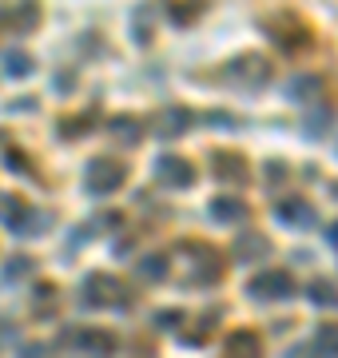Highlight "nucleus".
I'll return each instance as SVG.
<instances>
[{
    "mask_svg": "<svg viewBox=\"0 0 338 358\" xmlns=\"http://www.w3.org/2000/svg\"><path fill=\"white\" fill-rule=\"evenodd\" d=\"M267 32H271V40L274 44H283L286 52H302V48H311V40H314V32L307 24H302L299 16H271L267 20Z\"/></svg>",
    "mask_w": 338,
    "mask_h": 358,
    "instance_id": "f257e3e1",
    "label": "nucleus"
},
{
    "mask_svg": "<svg viewBox=\"0 0 338 358\" xmlns=\"http://www.w3.org/2000/svg\"><path fill=\"white\" fill-rule=\"evenodd\" d=\"M84 303H91V307H128L131 294L124 291V282L112 279V275H91V279L84 282Z\"/></svg>",
    "mask_w": 338,
    "mask_h": 358,
    "instance_id": "f03ea898",
    "label": "nucleus"
},
{
    "mask_svg": "<svg viewBox=\"0 0 338 358\" xmlns=\"http://www.w3.org/2000/svg\"><path fill=\"white\" fill-rule=\"evenodd\" d=\"M124 179H128V164H119V159H91L88 171H84V183H88L96 195L116 192Z\"/></svg>",
    "mask_w": 338,
    "mask_h": 358,
    "instance_id": "7ed1b4c3",
    "label": "nucleus"
},
{
    "mask_svg": "<svg viewBox=\"0 0 338 358\" xmlns=\"http://www.w3.org/2000/svg\"><path fill=\"white\" fill-rule=\"evenodd\" d=\"M251 299H259V303H274V299H291L295 294V279L286 275V271H263L255 279L247 282Z\"/></svg>",
    "mask_w": 338,
    "mask_h": 358,
    "instance_id": "20e7f679",
    "label": "nucleus"
},
{
    "mask_svg": "<svg viewBox=\"0 0 338 358\" xmlns=\"http://www.w3.org/2000/svg\"><path fill=\"white\" fill-rule=\"evenodd\" d=\"M227 76L239 80L243 88H263L267 80H271V64L263 60V56H239V60H231V68H227Z\"/></svg>",
    "mask_w": 338,
    "mask_h": 358,
    "instance_id": "39448f33",
    "label": "nucleus"
},
{
    "mask_svg": "<svg viewBox=\"0 0 338 358\" xmlns=\"http://www.w3.org/2000/svg\"><path fill=\"white\" fill-rule=\"evenodd\" d=\"M156 179L168 187H187V183H196V167L179 155H163V159H156Z\"/></svg>",
    "mask_w": 338,
    "mask_h": 358,
    "instance_id": "423d86ee",
    "label": "nucleus"
},
{
    "mask_svg": "<svg viewBox=\"0 0 338 358\" xmlns=\"http://www.w3.org/2000/svg\"><path fill=\"white\" fill-rule=\"evenodd\" d=\"M274 219H283L286 227H299V231H307V227H314V207L307 203V199H299V195H291V199H283V203H274Z\"/></svg>",
    "mask_w": 338,
    "mask_h": 358,
    "instance_id": "0eeeda50",
    "label": "nucleus"
},
{
    "mask_svg": "<svg viewBox=\"0 0 338 358\" xmlns=\"http://www.w3.org/2000/svg\"><path fill=\"white\" fill-rule=\"evenodd\" d=\"M0 223L16 235H24L28 231V203L20 195H0Z\"/></svg>",
    "mask_w": 338,
    "mask_h": 358,
    "instance_id": "6e6552de",
    "label": "nucleus"
},
{
    "mask_svg": "<svg viewBox=\"0 0 338 358\" xmlns=\"http://www.w3.org/2000/svg\"><path fill=\"white\" fill-rule=\"evenodd\" d=\"M235 255H239V263L267 259V255H271V239H267V235H259V231H243V235L235 239Z\"/></svg>",
    "mask_w": 338,
    "mask_h": 358,
    "instance_id": "1a4fd4ad",
    "label": "nucleus"
},
{
    "mask_svg": "<svg viewBox=\"0 0 338 358\" xmlns=\"http://www.w3.org/2000/svg\"><path fill=\"white\" fill-rule=\"evenodd\" d=\"M215 176L227 179V183H243L251 176V167L239 152H215Z\"/></svg>",
    "mask_w": 338,
    "mask_h": 358,
    "instance_id": "9d476101",
    "label": "nucleus"
},
{
    "mask_svg": "<svg viewBox=\"0 0 338 358\" xmlns=\"http://www.w3.org/2000/svg\"><path fill=\"white\" fill-rule=\"evenodd\" d=\"M0 20L4 24H13V28H36V20H40V8H36V0H16V4H8L4 13H0Z\"/></svg>",
    "mask_w": 338,
    "mask_h": 358,
    "instance_id": "9b49d317",
    "label": "nucleus"
},
{
    "mask_svg": "<svg viewBox=\"0 0 338 358\" xmlns=\"http://www.w3.org/2000/svg\"><path fill=\"white\" fill-rule=\"evenodd\" d=\"M211 219H219V223H243V219H247V207H243V199L219 195V199L211 203Z\"/></svg>",
    "mask_w": 338,
    "mask_h": 358,
    "instance_id": "f8f14e48",
    "label": "nucleus"
},
{
    "mask_svg": "<svg viewBox=\"0 0 338 358\" xmlns=\"http://www.w3.org/2000/svg\"><path fill=\"white\" fill-rule=\"evenodd\" d=\"M187 124H191V115L179 112V108H168V112L156 120V136H179V131H187Z\"/></svg>",
    "mask_w": 338,
    "mask_h": 358,
    "instance_id": "ddd939ff",
    "label": "nucleus"
},
{
    "mask_svg": "<svg viewBox=\"0 0 338 358\" xmlns=\"http://www.w3.org/2000/svg\"><path fill=\"white\" fill-rule=\"evenodd\" d=\"M223 346H227V355H259L263 350L259 334H251V331H231Z\"/></svg>",
    "mask_w": 338,
    "mask_h": 358,
    "instance_id": "4468645a",
    "label": "nucleus"
},
{
    "mask_svg": "<svg viewBox=\"0 0 338 358\" xmlns=\"http://www.w3.org/2000/svg\"><path fill=\"white\" fill-rule=\"evenodd\" d=\"M76 343L84 346V350H96V355H112V350H116V338L108 331H84V334H76Z\"/></svg>",
    "mask_w": 338,
    "mask_h": 358,
    "instance_id": "2eb2a0df",
    "label": "nucleus"
},
{
    "mask_svg": "<svg viewBox=\"0 0 338 358\" xmlns=\"http://www.w3.org/2000/svg\"><path fill=\"white\" fill-rule=\"evenodd\" d=\"M314 350L318 355H338V322H326L314 331Z\"/></svg>",
    "mask_w": 338,
    "mask_h": 358,
    "instance_id": "dca6fc26",
    "label": "nucleus"
},
{
    "mask_svg": "<svg viewBox=\"0 0 338 358\" xmlns=\"http://www.w3.org/2000/svg\"><path fill=\"white\" fill-rule=\"evenodd\" d=\"M140 279H147V282H152V279H168V259H163V255H147V259H140Z\"/></svg>",
    "mask_w": 338,
    "mask_h": 358,
    "instance_id": "f3484780",
    "label": "nucleus"
},
{
    "mask_svg": "<svg viewBox=\"0 0 338 358\" xmlns=\"http://www.w3.org/2000/svg\"><path fill=\"white\" fill-rule=\"evenodd\" d=\"M307 294H311V303H318V307H338V291L330 287V282H323V279L311 282V291Z\"/></svg>",
    "mask_w": 338,
    "mask_h": 358,
    "instance_id": "a211bd4d",
    "label": "nucleus"
},
{
    "mask_svg": "<svg viewBox=\"0 0 338 358\" xmlns=\"http://www.w3.org/2000/svg\"><path fill=\"white\" fill-rule=\"evenodd\" d=\"M318 88H323V84H318L314 76H302V80H295V84H291V96H295V100H314V96H318Z\"/></svg>",
    "mask_w": 338,
    "mask_h": 358,
    "instance_id": "6ab92c4d",
    "label": "nucleus"
},
{
    "mask_svg": "<svg viewBox=\"0 0 338 358\" xmlns=\"http://www.w3.org/2000/svg\"><path fill=\"white\" fill-rule=\"evenodd\" d=\"M4 72L8 76H24V72H32V60H28L24 52H8L4 56Z\"/></svg>",
    "mask_w": 338,
    "mask_h": 358,
    "instance_id": "aec40b11",
    "label": "nucleus"
},
{
    "mask_svg": "<svg viewBox=\"0 0 338 358\" xmlns=\"http://www.w3.org/2000/svg\"><path fill=\"white\" fill-rule=\"evenodd\" d=\"M326 124H330V112H326V108H318V115H311V120H307L311 136H318V128H326Z\"/></svg>",
    "mask_w": 338,
    "mask_h": 358,
    "instance_id": "412c9836",
    "label": "nucleus"
},
{
    "mask_svg": "<svg viewBox=\"0 0 338 358\" xmlns=\"http://www.w3.org/2000/svg\"><path fill=\"white\" fill-rule=\"evenodd\" d=\"M112 128H116V136H124V131H128V143H135V140H140V136H135V120H116Z\"/></svg>",
    "mask_w": 338,
    "mask_h": 358,
    "instance_id": "4be33fe9",
    "label": "nucleus"
},
{
    "mask_svg": "<svg viewBox=\"0 0 338 358\" xmlns=\"http://www.w3.org/2000/svg\"><path fill=\"white\" fill-rule=\"evenodd\" d=\"M175 319H179V310H163L159 315V327H175Z\"/></svg>",
    "mask_w": 338,
    "mask_h": 358,
    "instance_id": "5701e85b",
    "label": "nucleus"
},
{
    "mask_svg": "<svg viewBox=\"0 0 338 358\" xmlns=\"http://www.w3.org/2000/svg\"><path fill=\"white\" fill-rule=\"evenodd\" d=\"M8 167H13V171H24V155H8Z\"/></svg>",
    "mask_w": 338,
    "mask_h": 358,
    "instance_id": "b1692460",
    "label": "nucleus"
}]
</instances>
